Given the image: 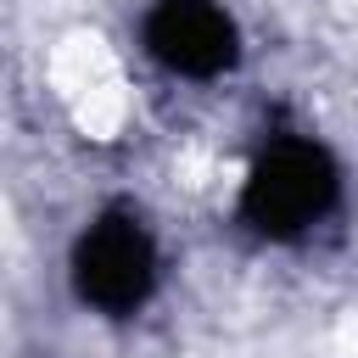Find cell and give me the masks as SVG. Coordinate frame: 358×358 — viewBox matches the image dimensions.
<instances>
[{"label":"cell","mask_w":358,"mask_h":358,"mask_svg":"<svg viewBox=\"0 0 358 358\" xmlns=\"http://www.w3.org/2000/svg\"><path fill=\"white\" fill-rule=\"evenodd\" d=\"M151 280H157V252H151V235L129 213H106L73 246V285L84 302L106 313L140 308L151 296Z\"/></svg>","instance_id":"obj_2"},{"label":"cell","mask_w":358,"mask_h":358,"mask_svg":"<svg viewBox=\"0 0 358 358\" xmlns=\"http://www.w3.org/2000/svg\"><path fill=\"white\" fill-rule=\"evenodd\" d=\"M330 201H336V162L319 145L268 151L241 190V213L263 235H302L319 213H330Z\"/></svg>","instance_id":"obj_1"},{"label":"cell","mask_w":358,"mask_h":358,"mask_svg":"<svg viewBox=\"0 0 358 358\" xmlns=\"http://www.w3.org/2000/svg\"><path fill=\"white\" fill-rule=\"evenodd\" d=\"M145 45L162 67L213 78L235 62V22L213 0H162L145 17Z\"/></svg>","instance_id":"obj_3"}]
</instances>
